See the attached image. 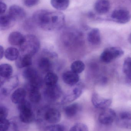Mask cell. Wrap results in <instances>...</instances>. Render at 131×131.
I'll return each instance as SVG.
<instances>
[{"label":"cell","instance_id":"9","mask_svg":"<svg viewBox=\"0 0 131 131\" xmlns=\"http://www.w3.org/2000/svg\"><path fill=\"white\" fill-rule=\"evenodd\" d=\"M111 17L114 21L120 24L128 23L131 18V14L129 12L124 9L114 10L112 14Z\"/></svg>","mask_w":131,"mask_h":131},{"label":"cell","instance_id":"31","mask_svg":"<svg viewBox=\"0 0 131 131\" xmlns=\"http://www.w3.org/2000/svg\"><path fill=\"white\" fill-rule=\"evenodd\" d=\"M41 131H65V128L62 125L55 124L40 128Z\"/></svg>","mask_w":131,"mask_h":131},{"label":"cell","instance_id":"8","mask_svg":"<svg viewBox=\"0 0 131 131\" xmlns=\"http://www.w3.org/2000/svg\"><path fill=\"white\" fill-rule=\"evenodd\" d=\"M117 115L116 112L111 108L103 110L98 117V121L102 124L105 125H111L116 121Z\"/></svg>","mask_w":131,"mask_h":131},{"label":"cell","instance_id":"6","mask_svg":"<svg viewBox=\"0 0 131 131\" xmlns=\"http://www.w3.org/2000/svg\"><path fill=\"white\" fill-rule=\"evenodd\" d=\"M124 54L123 50L117 47H110L105 49L100 57L101 60L104 63H110Z\"/></svg>","mask_w":131,"mask_h":131},{"label":"cell","instance_id":"10","mask_svg":"<svg viewBox=\"0 0 131 131\" xmlns=\"http://www.w3.org/2000/svg\"><path fill=\"white\" fill-rule=\"evenodd\" d=\"M91 101L95 107L102 110L108 108L112 103V100L110 99L103 97L96 93L92 94Z\"/></svg>","mask_w":131,"mask_h":131},{"label":"cell","instance_id":"32","mask_svg":"<svg viewBox=\"0 0 131 131\" xmlns=\"http://www.w3.org/2000/svg\"><path fill=\"white\" fill-rule=\"evenodd\" d=\"M10 122H11V125L12 127L13 130L14 131H21L22 129L24 128L22 125L25 124L22 122L19 119V118H15L14 119H12Z\"/></svg>","mask_w":131,"mask_h":131},{"label":"cell","instance_id":"23","mask_svg":"<svg viewBox=\"0 0 131 131\" xmlns=\"http://www.w3.org/2000/svg\"><path fill=\"white\" fill-rule=\"evenodd\" d=\"M19 56V51L15 48L12 47L8 48L5 51V57L7 60L11 61H16Z\"/></svg>","mask_w":131,"mask_h":131},{"label":"cell","instance_id":"36","mask_svg":"<svg viewBox=\"0 0 131 131\" xmlns=\"http://www.w3.org/2000/svg\"><path fill=\"white\" fill-rule=\"evenodd\" d=\"M39 0H24V4L28 7H33L39 2Z\"/></svg>","mask_w":131,"mask_h":131},{"label":"cell","instance_id":"21","mask_svg":"<svg viewBox=\"0 0 131 131\" xmlns=\"http://www.w3.org/2000/svg\"><path fill=\"white\" fill-rule=\"evenodd\" d=\"M15 21L9 15L4 14L0 16V28L1 30H7L13 27Z\"/></svg>","mask_w":131,"mask_h":131},{"label":"cell","instance_id":"26","mask_svg":"<svg viewBox=\"0 0 131 131\" xmlns=\"http://www.w3.org/2000/svg\"><path fill=\"white\" fill-rule=\"evenodd\" d=\"M28 98L30 101L33 103H37L40 102L42 96L39 89L34 88H29Z\"/></svg>","mask_w":131,"mask_h":131},{"label":"cell","instance_id":"20","mask_svg":"<svg viewBox=\"0 0 131 131\" xmlns=\"http://www.w3.org/2000/svg\"><path fill=\"white\" fill-rule=\"evenodd\" d=\"M110 4L108 0H97L95 4V10L99 14H105L110 10Z\"/></svg>","mask_w":131,"mask_h":131},{"label":"cell","instance_id":"19","mask_svg":"<svg viewBox=\"0 0 131 131\" xmlns=\"http://www.w3.org/2000/svg\"><path fill=\"white\" fill-rule=\"evenodd\" d=\"M32 56L28 54H22L18 57L16 61L15 65L19 69L27 68L32 64Z\"/></svg>","mask_w":131,"mask_h":131},{"label":"cell","instance_id":"17","mask_svg":"<svg viewBox=\"0 0 131 131\" xmlns=\"http://www.w3.org/2000/svg\"><path fill=\"white\" fill-rule=\"evenodd\" d=\"M26 92L25 89L19 88L16 89L11 95V99L12 102L15 104H18L25 100Z\"/></svg>","mask_w":131,"mask_h":131},{"label":"cell","instance_id":"18","mask_svg":"<svg viewBox=\"0 0 131 131\" xmlns=\"http://www.w3.org/2000/svg\"><path fill=\"white\" fill-rule=\"evenodd\" d=\"M80 105L77 103H74L66 106L64 108L65 116L68 118H72L77 115L81 110Z\"/></svg>","mask_w":131,"mask_h":131},{"label":"cell","instance_id":"12","mask_svg":"<svg viewBox=\"0 0 131 131\" xmlns=\"http://www.w3.org/2000/svg\"><path fill=\"white\" fill-rule=\"evenodd\" d=\"M116 124L119 127L131 130V112H124L117 115Z\"/></svg>","mask_w":131,"mask_h":131},{"label":"cell","instance_id":"1","mask_svg":"<svg viewBox=\"0 0 131 131\" xmlns=\"http://www.w3.org/2000/svg\"><path fill=\"white\" fill-rule=\"evenodd\" d=\"M32 19L35 24L46 31L61 29L65 23V16L62 12L45 9L36 11Z\"/></svg>","mask_w":131,"mask_h":131},{"label":"cell","instance_id":"25","mask_svg":"<svg viewBox=\"0 0 131 131\" xmlns=\"http://www.w3.org/2000/svg\"><path fill=\"white\" fill-rule=\"evenodd\" d=\"M69 0H51V5L58 10H64L68 7Z\"/></svg>","mask_w":131,"mask_h":131},{"label":"cell","instance_id":"37","mask_svg":"<svg viewBox=\"0 0 131 131\" xmlns=\"http://www.w3.org/2000/svg\"><path fill=\"white\" fill-rule=\"evenodd\" d=\"M7 5L4 2L1 1L0 2V8H1V15L4 14L7 10Z\"/></svg>","mask_w":131,"mask_h":131},{"label":"cell","instance_id":"13","mask_svg":"<svg viewBox=\"0 0 131 131\" xmlns=\"http://www.w3.org/2000/svg\"><path fill=\"white\" fill-rule=\"evenodd\" d=\"M83 88L82 86L79 85L75 88L71 92L66 95L64 97L61 101V104H65L71 103L81 96Z\"/></svg>","mask_w":131,"mask_h":131},{"label":"cell","instance_id":"27","mask_svg":"<svg viewBox=\"0 0 131 131\" xmlns=\"http://www.w3.org/2000/svg\"><path fill=\"white\" fill-rule=\"evenodd\" d=\"M58 78L57 75L52 72L47 73L44 78V82L46 86H52L57 84Z\"/></svg>","mask_w":131,"mask_h":131},{"label":"cell","instance_id":"11","mask_svg":"<svg viewBox=\"0 0 131 131\" xmlns=\"http://www.w3.org/2000/svg\"><path fill=\"white\" fill-rule=\"evenodd\" d=\"M18 79L17 77H11L5 79L4 82H1V91L2 94L5 96L8 95L10 92L18 85Z\"/></svg>","mask_w":131,"mask_h":131},{"label":"cell","instance_id":"35","mask_svg":"<svg viewBox=\"0 0 131 131\" xmlns=\"http://www.w3.org/2000/svg\"><path fill=\"white\" fill-rule=\"evenodd\" d=\"M8 114V109L5 106L0 107V120L6 119Z\"/></svg>","mask_w":131,"mask_h":131},{"label":"cell","instance_id":"30","mask_svg":"<svg viewBox=\"0 0 131 131\" xmlns=\"http://www.w3.org/2000/svg\"><path fill=\"white\" fill-rule=\"evenodd\" d=\"M71 71L77 74L82 73L85 69V65L84 62L80 60L74 61L70 66Z\"/></svg>","mask_w":131,"mask_h":131},{"label":"cell","instance_id":"24","mask_svg":"<svg viewBox=\"0 0 131 131\" xmlns=\"http://www.w3.org/2000/svg\"><path fill=\"white\" fill-rule=\"evenodd\" d=\"M13 68L8 64H2L0 66V75L5 79L11 77L13 74Z\"/></svg>","mask_w":131,"mask_h":131},{"label":"cell","instance_id":"2","mask_svg":"<svg viewBox=\"0 0 131 131\" xmlns=\"http://www.w3.org/2000/svg\"><path fill=\"white\" fill-rule=\"evenodd\" d=\"M37 123L41 125L45 122L49 124H55L60 122L61 114L58 109L54 107L46 106L40 109L38 112Z\"/></svg>","mask_w":131,"mask_h":131},{"label":"cell","instance_id":"4","mask_svg":"<svg viewBox=\"0 0 131 131\" xmlns=\"http://www.w3.org/2000/svg\"><path fill=\"white\" fill-rule=\"evenodd\" d=\"M40 42L38 38L33 35L25 36V40L21 45V49L23 54L32 56L36 54L40 48Z\"/></svg>","mask_w":131,"mask_h":131},{"label":"cell","instance_id":"22","mask_svg":"<svg viewBox=\"0 0 131 131\" xmlns=\"http://www.w3.org/2000/svg\"><path fill=\"white\" fill-rule=\"evenodd\" d=\"M87 40L92 44H100L101 41V37L99 29L97 28L92 29L88 34Z\"/></svg>","mask_w":131,"mask_h":131},{"label":"cell","instance_id":"5","mask_svg":"<svg viewBox=\"0 0 131 131\" xmlns=\"http://www.w3.org/2000/svg\"><path fill=\"white\" fill-rule=\"evenodd\" d=\"M22 75L28 81V86L40 89L43 84V80L37 70L33 68L27 67L24 69Z\"/></svg>","mask_w":131,"mask_h":131},{"label":"cell","instance_id":"28","mask_svg":"<svg viewBox=\"0 0 131 131\" xmlns=\"http://www.w3.org/2000/svg\"><path fill=\"white\" fill-rule=\"evenodd\" d=\"M38 66L42 71L49 72L52 67V63L48 58H41L38 61Z\"/></svg>","mask_w":131,"mask_h":131},{"label":"cell","instance_id":"29","mask_svg":"<svg viewBox=\"0 0 131 131\" xmlns=\"http://www.w3.org/2000/svg\"><path fill=\"white\" fill-rule=\"evenodd\" d=\"M123 71L126 75L128 81L131 82V58H126L123 65Z\"/></svg>","mask_w":131,"mask_h":131},{"label":"cell","instance_id":"14","mask_svg":"<svg viewBox=\"0 0 131 131\" xmlns=\"http://www.w3.org/2000/svg\"><path fill=\"white\" fill-rule=\"evenodd\" d=\"M8 14L15 21L24 19L26 15L25 10L22 7L16 5L10 7Z\"/></svg>","mask_w":131,"mask_h":131},{"label":"cell","instance_id":"34","mask_svg":"<svg viewBox=\"0 0 131 131\" xmlns=\"http://www.w3.org/2000/svg\"><path fill=\"white\" fill-rule=\"evenodd\" d=\"M11 125V122L7 118L0 120V131H7Z\"/></svg>","mask_w":131,"mask_h":131},{"label":"cell","instance_id":"33","mask_svg":"<svg viewBox=\"0 0 131 131\" xmlns=\"http://www.w3.org/2000/svg\"><path fill=\"white\" fill-rule=\"evenodd\" d=\"M69 131H89V130L88 127L85 124L77 123L70 128Z\"/></svg>","mask_w":131,"mask_h":131},{"label":"cell","instance_id":"16","mask_svg":"<svg viewBox=\"0 0 131 131\" xmlns=\"http://www.w3.org/2000/svg\"><path fill=\"white\" fill-rule=\"evenodd\" d=\"M25 36L18 31H14L9 34L8 37V42L14 46H21L24 41Z\"/></svg>","mask_w":131,"mask_h":131},{"label":"cell","instance_id":"39","mask_svg":"<svg viewBox=\"0 0 131 131\" xmlns=\"http://www.w3.org/2000/svg\"><path fill=\"white\" fill-rule=\"evenodd\" d=\"M128 40L129 42H130V43L131 44V34L129 35V37H128Z\"/></svg>","mask_w":131,"mask_h":131},{"label":"cell","instance_id":"38","mask_svg":"<svg viewBox=\"0 0 131 131\" xmlns=\"http://www.w3.org/2000/svg\"><path fill=\"white\" fill-rule=\"evenodd\" d=\"M5 52L4 51V49L2 46H0V57L1 59H2L3 57V56L4 55Z\"/></svg>","mask_w":131,"mask_h":131},{"label":"cell","instance_id":"7","mask_svg":"<svg viewBox=\"0 0 131 131\" xmlns=\"http://www.w3.org/2000/svg\"><path fill=\"white\" fill-rule=\"evenodd\" d=\"M62 95L61 88L57 85L47 86L44 91V95L47 101L49 102H54L58 100Z\"/></svg>","mask_w":131,"mask_h":131},{"label":"cell","instance_id":"15","mask_svg":"<svg viewBox=\"0 0 131 131\" xmlns=\"http://www.w3.org/2000/svg\"><path fill=\"white\" fill-rule=\"evenodd\" d=\"M62 79L65 83L68 85L73 86L78 83L80 79L78 74L72 71H67L64 72Z\"/></svg>","mask_w":131,"mask_h":131},{"label":"cell","instance_id":"3","mask_svg":"<svg viewBox=\"0 0 131 131\" xmlns=\"http://www.w3.org/2000/svg\"><path fill=\"white\" fill-rule=\"evenodd\" d=\"M17 108L19 112L18 118L22 122L28 124L36 121L35 115L28 101L25 100L18 104Z\"/></svg>","mask_w":131,"mask_h":131}]
</instances>
